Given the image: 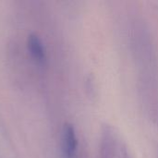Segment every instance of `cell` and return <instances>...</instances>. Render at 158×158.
<instances>
[{
    "instance_id": "cell-1",
    "label": "cell",
    "mask_w": 158,
    "mask_h": 158,
    "mask_svg": "<svg viewBox=\"0 0 158 158\" xmlns=\"http://www.w3.org/2000/svg\"><path fill=\"white\" fill-rule=\"evenodd\" d=\"M78 146L77 136L74 128L67 124L62 132V155L64 158H74Z\"/></svg>"
},
{
    "instance_id": "cell-2",
    "label": "cell",
    "mask_w": 158,
    "mask_h": 158,
    "mask_svg": "<svg viewBox=\"0 0 158 158\" xmlns=\"http://www.w3.org/2000/svg\"><path fill=\"white\" fill-rule=\"evenodd\" d=\"M27 46L31 56L37 64L42 65L45 62L46 60L45 49L40 37L37 34L31 33L28 36Z\"/></svg>"
}]
</instances>
